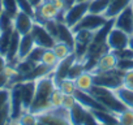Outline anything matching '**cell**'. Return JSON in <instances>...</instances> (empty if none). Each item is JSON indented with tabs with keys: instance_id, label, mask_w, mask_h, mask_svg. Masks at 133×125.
Wrapping results in <instances>:
<instances>
[{
	"instance_id": "obj_1",
	"label": "cell",
	"mask_w": 133,
	"mask_h": 125,
	"mask_svg": "<svg viewBox=\"0 0 133 125\" xmlns=\"http://www.w3.org/2000/svg\"><path fill=\"white\" fill-rule=\"evenodd\" d=\"M56 87V84L54 81L52 73L43 76L37 80V86H35V95L33 99V103L29 108V111L34 113H41L46 109L50 108V96Z\"/></svg>"
},
{
	"instance_id": "obj_2",
	"label": "cell",
	"mask_w": 133,
	"mask_h": 125,
	"mask_svg": "<svg viewBox=\"0 0 133 125\" xmlns=\"http://www.w3.org/2000/svg\"><path fill=\"white\" fill-rule=\"evenodd\" d=\"M123 74H124V71L119 68H115L110 72H104L101 74H94L93 76L94 85L106 87L108 90H115L116 87L123 85Z\"/></svg>"
},
{
	"instance_id": "obj_3",
	"label": "cell",
	"mask_w": 133,
	"mask_h": 125,
	"mask_svg": "<svg viewBox=\"0 0 133 125\" xmlns=\"http://www.w3.org/2000/svg\"><path fill=\"white\" fill-rule=\"evenodd\" d=\"M89 3L90 2H76V3H73L72 5H69L64 11L61 21L72 29L89 12Z\"/></svg>"
},
{
	"instance_id": "obj_4",
	"label": "cell",
	"mask_w": 133,
	"mask_h": 125,
	"mask_svg": "<svg viewBox=\"0 0 133 125\" xmlns=\"http://www.w3.org/2000/svg\"><path fill=\"white\" fill-rule=\"evenodd\" d=\"M108 18L104 17V15H97V13H91L88 12L73 27L72 31H77V30H89V31H98L104 24H107Z\"/></svg>"
},
{
	"instance_id": "obj_5",
	"label": "cell",
	"mask_w": 133,
	"mask_h": 125,
	"mask_svg": "<svg viewBox=\"0 0 133 125\" xmlns=\"http://www.w3.org/2000/svg\"><path fill=\"white\" fill-rule=\"evenodd\" d=\"M73 37H75V48H73V53L76 55L77 60H81L88 50L89 46L94 38V31H89V30H77L73 31Z\"/></svg>"
},
{
	"instance_id": "obj_6",
	"label": "cell",
	"mask_w": 133,
	"mask_h": 125,
	"mask_svg": "<svg viewBox=\"0 0 133 125\" xmlns=\"http://www.w3.org/2000/svg\"><path fill=\"white\" fill-rule=\"evenodd\" d=\"M57 18L61 21L63 18V13L54 5L52 2H43L38 8H35L34 12V21L38 24H44L48 20H54Z\"/></svg>"
},
{
	"instance_id": "obj_7",
	"label": "cell",
	"mask_w": 133,
	"mask_h": 125,
	"mask_svg": "<svg viewBox=\"0 0 133 125\" xmlns=\"http://www.w3.org/2000/svg\"><path fill=\"white\" fill-rule=\"evenodd\" d=\"M11 96H9V108H11V121L15 122L18 116L24 112L22 96H21V82H15L11 85Z\"/></svg>"
},
{
	"instance_id": "obj_8",
	"label": "cell",
	"mask_w": 133,
	"mask_h": 125,
	"mask_svg": "<svg viewBox=\"0 0 133 125\" xmlns=\"http://www.w3.org/2000/svg\"><path fill=\"white\" fill-rule=\"evenodd\" d=\"M68 116H69V122L75 124V125H80V124H97L93 113L90 109H88L86 107H84L82 104H80L78 102L68 111Z\"/></svg>"
},
{
	"instance_id": "obj_9",
	"label": "cell",
	"mask_w": 133,
	"mask_h": 125,
	"mask_svg": "<svg viewBox=\"0 0 133 125\" xmlns=\"http://www.w3.org/2000/svg\"><path fill=\"white\" fill-rule=\"evenodd\" d=\"M30 34L34 39L35 46H39L43 48H52V46L56 42V39L46 30V27L38 22H34V25L30 30Z\"/></svg>"
},
{
	"instance_id": "obj_10",
	"label": "cell",
	"mask_w": 133,
	"mask_h": 125,
	"mask_svg": "<svg viewBox=\"0 0 133 125\" xmlns=\"http://www.w3.org/2000/svg\"><path fill=\"white\" fill-rule=\"evenodd\" d=\"M117 63H119V60L116 59L114 52L110 50L108 52H106L104 55H102L98 59V61L89 71V73H91L94 76V74H101V73H104V72H110V71L117 68Z\"/></svg>"
},
{
	"instance_id": "obj_11",
	"label": "cell",
	"mask_w": 133,
	"mask_h": 125,
	"mask_svg": "<svg viewBox=\"0 0 133 125\" xmlns=\"http://www.w3.org/2000/svg\"><path fill=\"white\" fill-rule=\"evenodd\" d=\"M128 42H129V34H127L125 31L112 26L107 34V46L111 51L115 50H121L128 47Z\"/></svg>"
},
{
	"instance_id": "obj_12",
	"label": "cell",
	"mask_w": 133,
	"mask_h": 125,
	"mask_svg": "<svg viewBox=\"0 0 133 125\" xmlns=\"http://www.w3.org/2000/svg\"><path fill=\"white\" fill-rule=\"evenodd\" d=\"M114 26L125 31L127 34H133V7L132 4L123 9L115 18H114Z\"/></svg>"
},
{
	"instance_id": "obj_13",
	"label": "cell",
	"mask_w": 133,
	"mask_h": 125,
	"mask_svg": "<svg viewBox=\"0 0 133 125\" xmlns=\"http://www.w3.org/2000/svg\"><path fill=\"white\" fill-rule=\"evenodd\" d=\"M75 61H76V55L72 53V55H69L68 57H65V59H63V60H60V61L57 63V65H56V67L54 68V71H52V77H54V81H55L56 86H57L64 78L68 77L69 69H71V67H72V64H73Z\"/></svg>"
},
{
	"instance_id": "obj_14",
	"label": "cell",
	"mask_w": 133,
	"mask_h": 125,
	"mask_svg": "<svg viewBox=\"0 0 133 125\" xmlns=\"http://www.w3.org/2000/svg\"><path fill=\"white\" fill-rule=\"evenodd\" d=\"M34 22L35 21H34L33 16H30L29 13H25L22 11H18L17 15L13 17V29L21 35L29 34Z\"/></svg>"
},
{
	"instance_id": "obj_15",
	"label": "cell",
	"mask_w": 133,
	"mask_h": 125,
	"mask_svg": "<svg viewBox=\"0 0 133 125\" xmlns=\"http://www.w3.org/2000/svg\"><path fill=\"white\" fill-rule=\"evenodd\" d=\"M76 100L82 104L84 107H86L90 111H95V109H107L94 95H91L90 93L86 91H81V90H76V93L73 94Z\"/></svg>"
},
{
	"instance_id": "obj_16",
	"label": "cell",
	"mask_w": 133,
	"mask_h": 125,
	"mask_svg": "<svg viewBox=\"0 0 133 125\" xmlns=\"http://www.w3.org/2000/svg\"><path fill=\"white\" fill-rule=\"evenodd\" d=\"M35 86H37V80H28L21 82V96H22L24 111H28L33 103L35 95Z\"/></svg>"
},
{
	"instance_id": "obj_17",
	"label": "cell",
	"mask_w": 133,
	"mask_h": 125,
	"mask_svg": "<svg viewBox=\"0 0 133 125\" xmlns=\"http://www.w3.org/2000/svg\"><path fill=\"white\" fill-rule=\"evenodd\" d=\"M20 39H21V34H18L15 29L11 37V42L5 53V59L8 61V64H15L17 61V55H18V47H20Z\"/></svg>"
},
{
	"instance_id": "obj_18",
	"label": "cell",
	"mask_w": 133,
	"mask_h": 125,
	"mask_svg": "<svg viewBox=\"0 0 133 125\" xmlns=\"http://www.w3.org/2000/svg\"><path fill=\"white\" fill-rule=\"evenodd\" d=\"M132 3H133V0H111L107 11L104 12V17L108 18V20L115 18L123 9L129 7Z\"/></svg>"
},
{
	"instance_id": "obj_19",
	"label": "cell",
	"mask_w": 133,
	"mask_h": 125,
	"mask_svg": "<svg viewBox=\"0 0 133 125\" xmlns=\"http://www.w3.org/2000/svg\"><path fill=\"white\" fill-rule=\"evenodd\" d=\"M34 47H35V43H34V39H33V37H31L30 33H29V34H24V35H21L17 60L26 59L28 55L31 52V50H33Z\"/></svg>"
},
{
	"instance_id": "obj_20",
	"label": "cell",
	"mask_w": 133,
	"mask_h": 125,
	"mask_svg": "<svg viewBox=\"0 0 133 125\" xmlns=\"http://www.w3.org/2000/svg\"><path fill=\"white\" fill-rule=\"evenodd\" d=\"M114 95L123 103L125 108H132L133 109V90L128 89L125 86H119L115 90H112Z\"/></svg>"
},
{
	"instance_id": "obj_21",
	"label": "cell",
	"mask_w": 133,
	"mask_h": 125,
	"mask_svg": "<svg viewBox=\"0 0 133 125\" xmlns=\"http://www.w3.org/2000/svg\"><path fill=\"white\" fill-rule=\"evenodd\" d=\"M75 82H76L77 90H81V91L90 93L91 89L94 87V78H93V74L89 72H82L78 77L75 78Z\"/></svg>"
},
{
	"instance_id": "obj_22",
	"label": "cell",
	"mask_w": 133,
	"mask_h": 125,
	"mask_svg": "<svg viewBox=\"0 0 133 125\" xmlns=\"http://www.w3.org/2000/svg\"><path fill=\"white\" fill-rule=\"evenodd\" d=\"M91 113L97 124H119L116 115L108 109H95L91 111Z\"/></svg>"
},
{
	"instance_id": "obj_23",
	"label": "cell",
	"mask_w": 133,
	"mask_h": 125,
	"mask_svg": "<svg viewBox=\"0 0 133 125\" xmlns=\"http://www.w3.org/2000/svg\"><path fill=\"white\" fill-rule=\"evenodd\" d=\"M52 51L55 52V55L57 56L59 60H63V59L68 57L69 55L73 53V48L69 44H66L64 42H60V40L55 42V44L52 46Z\"/></svg>"
},
{
	"instance_id": "obj_24",
	"label": "cell",
	"mask_w": 133,
	"mask_h": 125,
	"mask_svg": "<svg viewBox=\"0 0 133 125\" xmlns=\"http://www.w3.org/2000/svg\"><path fill=\"white\" fill-rule=\"evenodd\" d=\"M60 60L57 59V56L55 55V52L52 51V48H44V52L42 55V59H41V63L44 64L46 67L51 68L54 71V68L57 65V63Z\"/></svg>"
},
{
	"instance_id": "obj_25",
	"label": "cell",
	"mask_w": 133,
	"mask_h": 125,
	"mask_svg": "<svg viewBox=\"0 0 133 125\" xmlns=\"http://www.w3.org/2000/svg\"><path fill=\"white\" fill-rule=\"evenodd\" d=\"M110 3H111V0H90L89 12L97 13V15H104Z\"/></svg>"
},
{
	"instance_id": "obj_26",
	"label": "cell",
	"mask_w": 133,
	"mask_h": 125,
	"mask_svg": "<svg viewBox=\"0 0 133 125\" xmlns=\"http://www.w3.org/2000/svg\"><path fill=\"white\" fill-rule=\"evenodd\" d=\"M15 122H18L22 125H34V124H38V116L37 113L28 109V111H24Z\"/></svg>"
},
{
	"instance_id": "obj_27",
	"label": "cell",
	"mask_w": 133,
	"mask_h": 125,
	"mask_svg": "<svg viewBox=\"0 0 133 125\" xmlns=\"http://www.w3.org/2000/svg\"><path fill=\"white\" fill-rule=\"evenodd\" d=\"M117 117L119 124L123 125H133V109L132 108H124L123 111L115 113Z\"/></svg>"
},
{
	"instance_id": "obj_28",
	"label": "cell",
	"mask_w": 133,
	"mask_h": 125,
	"mask_svg": "<svg viewBox=\"0 0 133 125\" xmlns=\"http://www.w3.org/2000/svg\"><path fill=\"white\" fill-rule=\"evenodd\" d=\"M12 33H13V29L3 30L2 33H0V53L4 55V56L7 53V50H8V46H9V42H11Z\"/></svg>"
},
{
	"instance_id": "obj_29",
	"label": "cell",
	"mask_w": 133,
	"mask_h": 125,
	"mask_svg": "<svg viewBox=\"0 0 133 125\" xmlns=\"http://www.w3.org/2000/svg\"><path fill=\"white\" fill-rule=\"evenodd\" d=\"M57 87L63 91V94H71V95H73L75 93H76V90H77V87H76V82H75V80H72V78H64L59 85H57Z\"/></svg>"
},
{
	"instance_id": "obj_30",
	"label": "cell",
	"mask_w": 133,
	"mask_h": 125,
	"mask_svg": "<svg viewBox=\"0 0 133 125\" xmlns=\"http://www.w3.org/2000/svg\"><path fill=\"white\" fill-rule=\"evenodd\" d=\"M63 91L56 86L50 96V108H61V102H63Z\"/></svg>"
},
{
	"instance_id": "obj_31",
	"label": "cell",
	"mask_w": 133,
	"mask_h": 125,
	"mask_svg": "<svg viewBox=\"0 0 133 125\" xmlns=\"http://www.w3.org/2000/svg\"><path fill=\"white\" fill-rule=\"evenodd\" d=\"M2 4H3V11L7 12L12 17H15L17 15V12L20 11L16 0H2Z\"/></svg>"
},
{
	"instance_id": "obj_32",
	"label": "cell",
	"mask_w": 133,
	"mask_h": 125,
	"mask_svg": "<svg viewBox=\"0 0 133 125\" xmlns=\"http://www.w3.org/2000/svg\"><path fill=\"white\" fill-rule=\"evenodd\" d=\"M0 29H2V31L8 30V29H13V17L9 16L4 11L0 15Z\"/></svg>"
},
{
	"instance_id": "obj_33",
	"label": "cell",
	"mask_w": 133,
	"mask_h": 125,
	"mask_svg": "<svg viewBox=\"0 0 133 125\" xmlns=\"http://www.w3.org/2000/svg\"><path fill=\"white\" fill-rule=\"evenodd\" d=\"M114 55L116 56V59L119 61H123V60H133V51L129 48V47H125V48H121V50H115L112 51Z\"/></svg>"
},
{
	"instance_id": "obj_34",
	"label": "cell",
	"mask_w": 133,
	"mask_h": 125,
	"mask_svg": "<svg viewBox=\"0 0 133 125\" xmlns=\"http://www.w3.org/2000/svg\"><path fill=\"white\" fill-rule=\"evenodd\" d=\"M43 52H44V48H43V47L35 46V47L31 50V52L28 55V57H26V59H29V60H31V61L37 63V64H39V63H41V59H42V55H43Z\"/></svg>"
},
{
	"instance_id": "obj_35",
	"label": "cell",
	"mask_w": 133,
	"mask_h": 125,
	"mask_svg": "<svg viewBox=\"0 0 133 125\" xmlns=\"http://www.w3.org/2000/svg\"><path fill=\"white\" fill-rule=\"evenodd\" d=\"M76 103H77V100H76L75 95L64 94V96H63V102H61V108L65 109V111H69Z\"/></svg>"
},
{
	"instance_id": "obj_36",
	"label": "cell",
	"mask_w": 133,
	"mask_h": 125,
	"mask_svg": "<svg viewBox=\"0 0 133 125\" xmlns=\"http://www.w3.org/2000/svg\"><path fill=\"white\" fill-rule=\"evenodd\" d=\"M17 2V5H18V9L20 11H22V12H25V13H29L30 16H33V18H34V12H35V9L33 8V5L29 3V0H16Z\"/></svg>"
},
{
	"instance_id": "obj_37",
	"label": "cell",
	"mask_w": 133,
	"mask_h": 125,
	"mask_svg": "<svg viewBox=\"0 0 133 125\" xmlns=\"http://www.w3.org/2000/svg\"><path fill=\"white\" fill-rule=\"evenodd\" d=\"M123 86L133 90V68L124 71V74H123Z\"/></svg>"
},
{
	"instance_id": "obj_38",
	"label": "cell",
	"mask_w": 133,
	"mask_h": 125,
	"mask_svg": "<svg viewBox=\"0 0 133 125\" xmlns=\"http://www.w3.org/2000/svg\"><path fill=\"white\" fill-rule=\"evenodd\" d=\"M9 96H11V89L4 87L0 90V109L9 104Z\"/></svg>"
},
{
	"instance_id": "obj_39",
	"label": "cell",
	"mask_w": 133,
	"mask_h": 125,
	"mask_svg": "<svg viewBox=\"0 0 133 125\" xmlns=\"http://www.w3.org/2000/svg\"><path fill=\"white\" fill-rule=\"evenodd\" d=\"M7 122H12L11 121V108H9V104L0 109V125L7 124Z\"/></svg>"
},
{
	"instance_id": "obj_40",
	"label": "cell",
	"mask_w": 133,
	"mask_h": 125,
	"mask_svg": "<svg viewBox=\"0 0 133 125\" xmlns=\"http://www.w3.org/2000/svg\"><path fill=\"white\" fill-rule=\"evenodd\" d=\"M9 82H11V80H9V77L7 76L5 72L0 73V90L4 89V87H9Z\"/></svg>"
},
{
	"instance_id": "obj_41",
	"label": "cell",
	"mask_w": 133,
	"mask_h": 125,
	"mask_svg": "<svg viewBox=\"0 0 133 125\" xmlns=\"http://www.w3.org/2000/svg\"><path fill=\"white\" fill-rule=\"evenodd\" d=\"M7 65H8V61H7L5 56L0 53V73L4 72V69L7 68Z\"/></svg>"
},
{
	"instance_id": "obj_42",
	"label": "cell",
	"mask_w": 133,
	"mask_h": 125,
	"mask_svg": "<svg viewBox=\"0 0 133 125\" xmlns=\"http://www.w3.org/2000/svg\"><path fill=\"white\" fill-rule=\"evenodd\" d=\"M29 3L33 5V8L35 9V8H38L42 3H43V0H29Z\"/></svg>"
},
{
	"instance_id": "obj_43",
	"label": "cell",
	"mask_w": 133,
	"mask_h": 125,
	"mask_svg": "<svg viewBox=\"0 0 133 125\" xmlns=\"http://www.w3.org/2000/svg\"><path fill=\"white\" fill-rule=\"evenodd\" d=\"M128 47L133 51V34L129 35V42H128Z\"/></svg>"
},
{
	"instance_id": "obj_44",
	"label": "cell",
	"mask_w": 133,
	"mask_h": 125,
	"mask_svg": "<svg viewBox=\"0 0 133 125\" xmlns=\"http://www.w3.org/2000/svg\"><path fill=\"white\" fill-rule=\"evenodd\" d=\"M76 2H77V0H66V4H68V7H69V5H72L73 3H76Z\"/></svg>"
},
{
	"instance_id": "obj_45",
	"label": "cell",
	"mask_w": 133,
	"mask_h": 125,
	"mask_svg": "<svg viewBox=\"0 0 133 125\" xmlns=\"http://www.w3.org/2000/svg\"><path fill=\"white\" fill-rule=\"evenodd\" d=\"M3 12V4H2V0H0V15H2Z\"/></svg>"
},
{
	"instance_id": "obj_46",
	"label": "cell",
	"mask_w": 133,
	"mask_h": 125,
	"mask_svg": "<svg viewBox=\"0 0 133 125\" xmlns=\"http://www.w3.org/2000/svg\"><path fill=\"white\" fill-rule=\"evenodd\" d=\"M77 2H90V0H77Z\"/></svg>"
},
{
	"instance_id": "obj_47",
	"label": "cell",
	"mask_w": 133,
	"mask_h": 125,
	"mask_svg": "<svg viewBox=\"0 0 133 125\" xmlns=\"http://www.w3.org/2000/svg\"><path fill=\"white\" fill-rule=\"evenodd\" d=\"M43 2H52V0H43Z\"/></svg>"
},
{
	"instance_id": "obj_48",
	"label": "cell",
	"mask_w": 133,
	"mask_h": 125,
	"mask_svg": "<svg viewBox=\"0 0 133 125\" xmlns=\"http://www.w3.org/2000/svg\"><path fill=\"white\" fill-rule=\"evenodd\" d=\"M0 33H2V29H0Z\"/></svg>"
},
{
	"instance_id": "obj_49",
	"label": "cell",
	"mask_w": 133,
	"mask_h": 125,
	"mask_svg": "<svg viewBox=\"0 0 133 125\" xmlns=\"http://www.w3.org/2000/svg\"><path fill=\"white\" fill-rule=\"evenodd\" d=\"M132 7H133V3H132Z\"/></svg>"
}]
</instances>
